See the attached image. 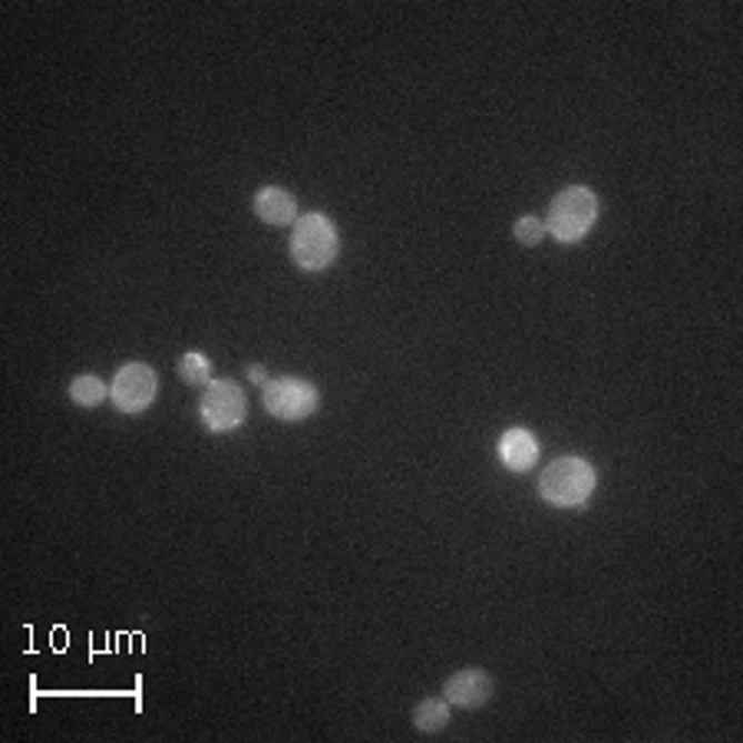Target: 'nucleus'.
<instances>
[{"mask_svg": "<svg viewBox=\"0 0 743 743\" xmlns=\"http://www.w3.org/2000/svg\"><path fill=\"white\" fill-rule=\"evenodd\" d=\"M248 380L258 383V386H264V383H268V371H264L261 364H251V368H248Z\"/></svg>", "mask_w": 743, "mask_h": 743, "instance_id": "nucleus-14", "label": "nucleus"}, {"mask_svg": "<svg viewBox=\"0 0 743 743\" xmlns=\"http://www.w3.org/2000/svg\"><path fill=\"white\" fill-rule=\"evenodd\" d=\"M199 416L212 433H232L245 423L248 403L235 380H212L199 400Z\"/></svg>", "mask_w": 743, "mask_h": 743, "instance_id": "nucleus-5", "label": "nucleus"}, {"mask_svg": "<svg viewBox=\"0 0 743 743\" xmlns=\"http://www.w3.org/2000/svg\"><path fill=\"white\" fill-rule=\"evenodd\" d=\"M595 222H599V195L589 185H569L552 199L545 215V232L562 245H575L595 229Z\"/></svg>", "mask_w": 743, "mask_h": 743, "instance_id": "nucleus-1", "label": "nucleus"}, {"mask_svg": "<svg viewBox=\"0 0 743 743\" xmlns=\"http://www.w3.org/2000/svg\"><path fill=\"white\" fill-rule=\"evenodd\" d=\"M443 697L453 704V707H463V711H473V707H483L490 697H493V677L480 667H466V671H456L446 684H443Z\"/></svg>", "mask_w": 743, "mask_h": 743, "instance_id": "nucleus-7", "label": "nucleus"}, {"mask_svg": "<svg viewBox=\"0 0 743 743\" xmlns=\"http://www.w3.org/2000/svg\"><path fill=\"white\" fill-rule=\"evenodd\" d=\"M595 486H599L595 466L585 463L582 456H562V460L549 463L539 476V495L559 509L585 505L595 493Z\"/></svg>", "mask_w": 743, "mask_h": 743, "instance_id": "nucleus-2", "label": "nucleus"}, {"mask_svg": "<svg viewBox=\"0 0 743 743\" xmlns=\"http://www.w3.org/2000/svg\"><path fill=\"white\" fill-rule=\"evenodd\" d=\"M107 396H110V383L100 380L97 373H80V376H73V383H70V400H73L77 406H83V410L100 406Z\"/></svg>", "mask_w": 743, "mask_h": 743, "instance_id": "nucleus-10", "label": "nucleus"}, {"mask_svg": "<svg viewBox=\"0 0 743 743\" xmlns=\"http://www.w3.org/2000/svg\"><path fill=\"white\" fill-rule=\"evenodd\" d=\"M338 251H341L338 229H334V222L324 212L298 215L294 235H291V258H294L298 268H304V271H324V268L334 264Z\"/></svg>", "mask_w": 743, "mask_h": 743, "instance_id": "nucleus-3", "label": "nucleus"}, {"mask_svg": "<svg viewBox=\"0 0 743 743\" xmlns=\"http://www.w3.org/2000/svg\"><path fill=\"white\" fill-rule=\"evenodd\" d=\"M450 724V701L443 697H426L423 704H416L413 711V727L420 734H440Z\"/></svg>", "mask_w": 743, "mask_h": 743, "instance_id": "nucleus-11", "label": "nucleus"}, {"mask_svg": "<svg viewBox=\"0 0 743 743\" xmlns=\"http://www.w3.org/2000/svg\"><path fill=\"white\" fill-rule=\"evenodd\" d=\"M495 453H499V463H502L505 470H512V473H525V470H532L535 460H539V440H535L529 430L512 426V430H505V433L499 436Z\"/></svg>", "mask_w": 743, "mask_h": 743, "instance_id": "nucleus-8", "label": "nucleus"}, {"mask_svg": "<svg viewBox=\"0 0 743 743\" xmlns=\"http://www.w3.org/2000/svg\"><path fill=\"white\" fill-rule=\"evenodd\" d=\"M175 371H179V380L189 383V386H209V383L215 380V376H212V361H209L205 354H199V351L182 354Z\"/></svg>", "mask_w": 743, "mask_h": 743, "instance_id": "nucleus-12", "label": "nucleus"}, {"mask_svg": "<svg viewBox=\"0 0 743 743\" xmlns=\"http://www.w3.org/2000/svg\"><path fill=\"white\" fill-rule=\"evenodd\" d=\"M512 235H515V242L525 248L539 245L542 239H545V222H539L535 215H522L515 225H512Z\"/></svg>", "mask_w": 743, "mask_h": 743, "instance_id": "nucleus-13", "label": "nucleus"}, {"mask_svg": "<svg viewBox=\"0 0 743 743\" xmlns=\"http://www.w3.org/2000/svg\"><path fill=\"white\" fill-rule=\"evenodd\" d=\"M254 215L268 225H291L298 222V202L281 185H264L254 195Z\"/></svg>", "mask_w": 743, "mask_h": 743, "instance_id": "nucleus-9", "label": "nucleus"}, {"mask_svg": "<svg viewBox=\"0 0 743 743\" xmlns=\"http://www.w3.org/2000/svg\"><path fill=\"white\" fill-rule=\"evenodd\" d=\"M261 403L274 420L298 423V420H308L321 406V393L314 383L301 376H278L261 386Z\"/></svg>", "mask_w": 743, "mask_h": 743, "instance_id": "nucleus-4", "label": "nucleus"}, {"mask_svg": "<svg viewBox=\"0 0 743 743\" xmlns=\"http://www.w3.org/2000/svg\"><path fill=\"white\" fill-rule=\"evenodd\" d=\"M155 390H159V376H155V371L149 364H139V361L123 364L117 371V376H113V383H110V396H113V403L123 413L149 410L152 400H155Z\"/></svg>", "mask_w": 743, "mask_h": 743, "instance_id": "nucleus-6", "label": "nucleus"}]
</instances>
